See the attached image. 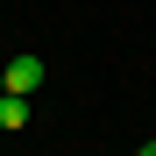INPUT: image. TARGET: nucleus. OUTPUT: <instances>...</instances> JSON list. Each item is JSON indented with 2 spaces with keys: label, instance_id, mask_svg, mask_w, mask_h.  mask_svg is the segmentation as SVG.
Instances as JSON below:
<instances>
[{
  "label": "nucleus",
  "instance_id": "1",
  "mask_svg": "<svg viewBox=\"0 0 156 156\" xmlns=\"http://www.w3.org/2000/svg\"><path fill=\"white\" fill-rule=\"evenodd\" d=\"M43 85V57H7V64H0V92H21V99H29Z\"/></svg>",
  "mask_w": 156,
  "mask_h": 156
},
{
  "label": "nucleus",
  "instance_id": "2",
  "mask_svg": "<svg viewBox=\"0 0 156 156\" xmlns=\"http://www.w3.org/2000/svg\"><path fill=\"white\" fill-rule=\"evenodd\" d=\"M0 128H29V99L21 92H0Z\"/></svg>",
  "mask_w": 156,
  "mask_h": 156
},
{
  "label": "nucleus",
  "instance_id": "3",
  "mask_svg": "<svg viewBox=\"0 0 156 156\" xmlns=\"http://www.w3.org/2000/svg\"><path fill=\"white\" fill-rule=\"evenodd\" d=\"M135 156H156V135H149V142H142V149H135Z\"/></svg>",
  "mask_w": 156,
  "mask_h": 156
}]
</instances>
